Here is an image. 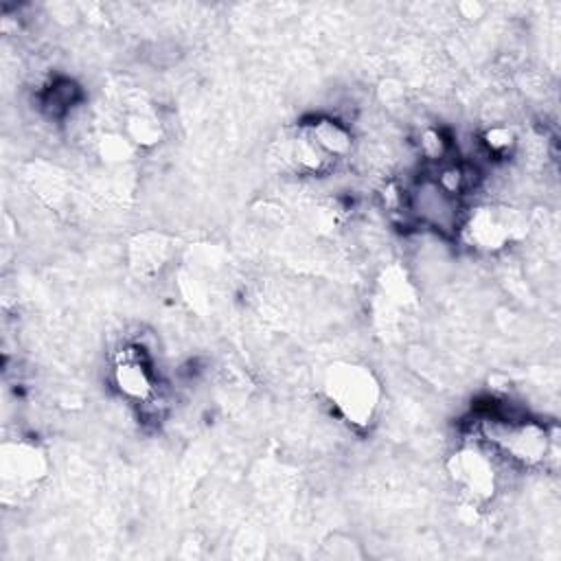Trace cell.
<instances>
[{
    "label": "cell",
    "instance_id": "4",
    "mask_svg": "<svg viewBox=\"0 0 561 561\" xmlns=\"http://www.w3.org/2000/svg\"><path fill=\"white\" fill-rule=\"evenodd\" d=\"M526 232V217L522 210L486 202L462 213L458 237L478 252H500Z\"/></svg>",
    "mask_w": 561,
    "mask_h": 561
},
{
    "label": "cell",
    "instance_id": "8",
    "mask_svg": "<svg viewBox=\"0 0 561 561\" xmlns=\"http://www.w3.org/2000/svg\"><path fill=\"white\" fill-rule=\"evenodd\" d=\"M300 127L309 134V138L333 160H342L353 151V131L348 123L335 118V116H313Z\"/></svg>",
    "mask_w": 561,
    "mask_h": 561
},
{
    "label": "cell",
    "instance_id": "10",
    "mask_svg": "<svg viewBox=\"0 0 561 561\" xmlns=\"http://www.w3.org/2000/svg\"><path fill=\"white\" fill-rule=\"evenodd\" d=\"M121 131L134 142L138 151L156 147L164 136V125L160 116L149 107H134L125 114Z\"/></svg>",
    "mask_w": 561,
    "mask_h": 561
},
{
    "label": "cell",
    "instance_id": "2",
    "mask_svg": "<svg viewBox=\"0 0 561 561\" xmlns=\"http://www.w3.org/2000/svg\"><path fill=\"white\" fill-rule=\"evenodd\" d=\"M322 390L327 401L355 430H368L381 405V383L370 366L335 362L324 370Z\"/></svg>",
    "mask_w": 561,
    "mask_h": 561
},
{
    "label": "cell",
    "instance_id": "11",
    "mask_svg": "<svg viewBox=\"0 0 561 561\" xmlns=\"http://www.w3.org/2000/svg\"><path fill=\"white\" fill-rule=\"evenodd\" d=\"M96 151L99 156L110 162V164H123L129 162L138 149L134 147V142L123 134V131H105L99 140H96Z\"/></svg>",
    "mask_w": 561,
    "mask_h": 561
},
{
    "label": "cell",
    "instance_id": "7",
    "mask_svg": "<svg viewBox=\"0 0 561 561\" xmlns=\"http://www.w3.org/2000/svg\"><path fill=\"white\" fill-rule=\"evenodd\" d=\"M112 383L116 392L136 403L138 408L160 394L158 375L151 368V359L142 346H125L112 366Z\"/></svg>",
    "mask_w": 561,
    "mask_h": 561
},
{
    "label": "cell",
    "instance_id": "9",
    "mask_svg": "<svg viewBox=\"0 0 561 561\" xmlns=\"http://www.w3.org/2000/svg\"><path fill=\"white\" fill-rule=\"evenodd\" d=\"M171 241L160 232H142L129 243V263L140 276L160 274L171 261Z\"/></svg>",
    "mask_w": 561,
    "mask_h": 561
},
{
    "label": "cell",
    "instance_id": "1",
    "mask_svg": "<svg viewBox=\"0 0 561 561\" xmlns=\"http://www.w3.org/2000/svg\"><path fill=\"white\" fill-rule=\"evenodd\" d=\"M480 440L500 458L524 469L546 467L557 451V430L511 405L506 408V401H497L482 412Z\"/></svg>",
    "mask_w": 561,
    "mask_h": 561
},
{
    "label": "cell",
    "instance_id": "3",
    "mask_svg": "<svg viewBox=\"0 0 561 561\" xmlns=\"http://www.w3.org/2000/svg\"><path fill=\"white\" fill-rule=\"evenodd\" d=\"M500 456L480 438L462 443L447 458V476L458 493L471 504L482 506L500 491Z\"/></svg>",
    "mask_w": 561,
    "mask_h": 561
},
{
    "label": "cell",
    "instance_id": "12",
    "mask_svg": "<svg viewBox=\"0 0 561 561\" xmlns=\"http://www.w3.org/2000/svg\"><path fill=\"white\" fill-rule=\"evenodd\" d=\"M480 145L484 147V151L489 156L506 158L508 153H513V149L517 145V136L506 125H493V127L484 129V134L480 136Z\"/></svg>",
    "mask_w": 561,
    "mask_h": 561
},
{
    "label": "cell",
    "instance_id": "6",
    "mask_svg": "<svg viewBox=\"0 0 561 561\" xmlns=\"http://www.w3.org/2000/svg\"><path fill=\"white\" fill-rule=\"evenodd\" d=\"M48 456L31 438L4 440L0 451V480L4 497H24L33 493L48 476Z\"/></svg>",
    "mask_w": 561,
    "mask_h": 561
},
{
    "label": "cell",
    "instance_id": "13",
    "mask_svg": "<svg viewBox=\"0 0 561 561\" xmlns=\"http://www.w3.org/2000/svg\"><path fill=\"white\" fill-rule=\"evenodd\" d=\"M449 149H451V142H449V138L440 129L427 127V129L421 131V136H419V151H421V156L425 160L443 164V162H447Z\"/></svg>",
    "mask_w": 561,
    "mask_h": 561
},
{
    "label": "cell",
    "instance_id": "5",
    "mask_svg": "<svg viewBox=\"0 0 561 561\" xmlns=\"http://www.w3.org/2000/svg\"><path fill=\"white\" fill-rule=\"evenodd\" d=\"M462 213L460 197L445 191L434 175H421L414 186L408 188V215L423 228L443 237L458 234Z\"/></svg>",
    "mask_w": 561,
    "mask_h": 561
}]
</instances>
